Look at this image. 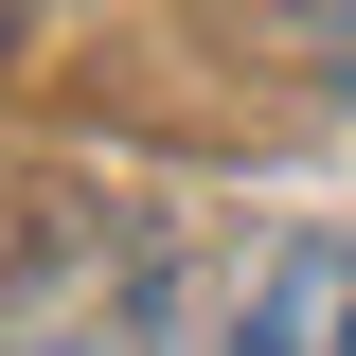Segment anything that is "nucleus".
Listing matches in <instances>:
<instances>
[{
	"label": "nucleus",
	"mask_w": 356,
	"mask_h": 356,
	"mask_svg": "<svg viewBox=\"0 0 356 356\" xmlns=\"http://www.w3.org/2000/svg\"><path fill=\"white\" fill-rule=\"evenodd\" d=\"M214 356H356V250H339V232H267Z\"/></svg>",
	"instance_id": "obj_1"
},
{
	"label": "nucleus",
	"mask_w": 356,
	"mask_h": 356,
	"mask_svg": "<svg viewBox=\"0 0 356 356\" xmlns=\"http://www.w3.org/2000/svg\"><path fill=\"white\" fill-rule=\"evenodd\" d=\"M321 36H339V107H356V0H321Z\"/></svg>",
	"instance_id": "obj_2"
}]
</instances>
